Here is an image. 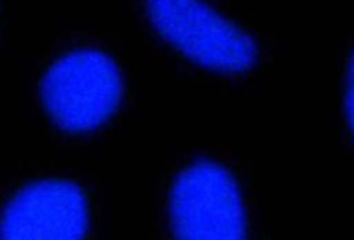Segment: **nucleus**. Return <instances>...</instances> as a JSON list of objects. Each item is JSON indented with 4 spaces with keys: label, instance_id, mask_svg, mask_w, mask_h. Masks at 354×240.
Returning <instances> with one entry per match:
<instances>
[{
    "label": "nucleus",
    "instance_id": "nucleus-1",
    "mask_svg": "<svg viewBox=\"0 0 354 240\" xmlns=\"http://www.w3.org/2000/svg\"><path fill=\"white\" fill-rule=\"evenodd\" d=\"M123 99V76L106 52L78 47L59 55L40 80V100L62 131L85 133L102 127Z\"/></svg>",
    "mask_w": 354,
    "mask_h": 240
},
{
    "label": "nucleus",
    "instance_id": "nucleus-2",
    "mask_svg": "<svg viewBox=\"0 0 354 240\" xmlns=\"http://www.w3.org/2000/svg\"><path fill=\"white\" fill-rule=\"evenodd\" d=\"M144 2L154 30L196 64L232 75L258 61L256 41L206 0Z\"/></svg>",
    "mask_w": 354,
    "mask_h": 240
},
{
    "label": "nucleus",
    "instance_id": "nucleus-3",
    "mask_svg": "<svg viewBox=\"0 0 354 240\" xmlns=\"http://www.w3.org/2000/svg\"><path fill=\"white\" fill-rule=\"evenodd\" d=\"M168 225L183 239L244 237V201L230 169L206 158L183 166L169 185Z\"/></svg>",
    "mask_w": 354,
    "mask_h": 240
},
{
    "label": "nucleus",
    "instance_id": "nucleus-4",
    "mask_svg": "<svg viewBox=\"0 0 354 240\" xmlns=\"http://www.w3.org/2000/svg\"><path fill=\"white\" fill-rule=\"evenodd\" d=\"M88 225L85 192L68 180L30 182L0 204V239H82Z\"/></svg>",
    "mask_w": 354,
    "mask_h": 240
},
{
    "label": "nucleus",
    "instance_id": "nucleus-5",
    "mask_svg": "<svg viewBox=\"0 0 354 240\" xmlns=\"http://www.w3.org/2000/svg\"><path fill=\"white\" fill-rule=\"evenodd\" d=\"M344 114L348 121L349 131L354 138V50L349 55L348 68H346V90H344Z\"/></svg>",
    "mask_w": 354,
    "mask_h": 240
}]
</instances>
